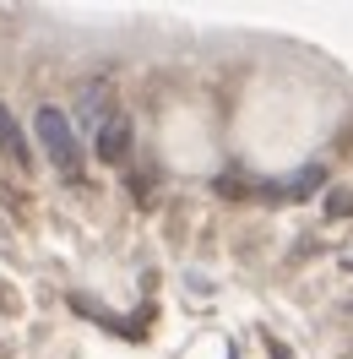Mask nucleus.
Returning <instances> with one entry per match:
<instances>
[{"label":"nucleus","mask_w":353,"mask_h":359,"mask_svg":"<svg viewBox=\"0 0 353 359\" xmlns=\"http://www.w3.org/2000/svg\"><path fill=\"white\" fill-rule=\"evenodd\" d=\"M33 136L44 142V158L60 169V180L82 185V153H76V126H71V114L55 109V104H44V109L33 114Z\"/></svg>","instance_id":"obj_1"},{"label":"nucleus","mask_w":353,"mask_h":359,"mask_svg":"<svg viewBox=\"0 0 353 359\" xmlns=\"http://www.w3.org/2000/svg\"><path fill=\"white\" fill-rule=\"evenodd\" d=\"M92 136H98V158L104 163H125V153H131V120L125 114H109Z\"/></svg>","instance_id":"obj_2"},{"label":"nucleus","mask_w":353,"mask_h":359,"mask_svg":"<svg viewBox=\"0 0 353 359\" xmlns=\"http://www.w3.org/2000/svg\"><path fill=\"white\" fill-rule=\"evenodd\" d=\"M0 153L11 158V163H17V169H33V147H27V136H22V126H17V120H11V109H6V104H0Z\"/></svg>","instance_id":"obj_3"},{"label":"nucleus","mask_w":353,"mask_h":359,"mask_svg":"<svg viewBox=\"0 0 353 359\" xmlns=\"http://www.w3.org/2000/svg\"><path fill=\"white\" fill-rule=\"evenodd\" d=\"M321 180H326V169H321V163H310V169H299V175H288L272 196H315V191H321Z\"/></svg>","instance_id":"obj_4"},{"label":"nucleus","mask_w":353,"mask_h":359,"mask_svg":"<svg viewBox=\"0 0 353 359\" xmlns=\"http://www.w3.org/2000/svg\"><path fill=\"white\" fill-rule=\"evenodd\" d=\"M104 104H109V88H104V82L82 88V126H88V131H98V126L109 120V114H104Z\"/></svg>","instance_id":"obj_5"},{"label":"nucleus","mask_w":353,"mask_h":359,"mask_svg":"<svg viewBox=\"0 0 353 359\" xmlns=\"http://www.w3.org/2000/svg\"><path fill=\"white\" fill-rule=\"evenodd\" d=\"M272 359H293V354H288V348H283V343H272Z\"/></svg>","instance_id":"obj_6"}]
</instances>
